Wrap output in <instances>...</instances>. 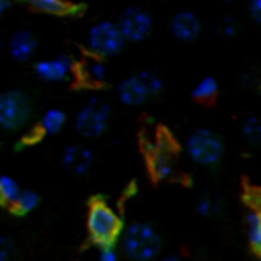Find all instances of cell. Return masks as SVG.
I'll list each match as a JSON object with an SVG mask.
<instances>
[{
  "mask_svg": "<svg viewBox=\"0 0 261 261\" xmlns=\"http://www.w3.org/2000/svg\"><path fill=\"white\" fill-rule=\"evenodd\" d=\"M118 242L130 261H152L163 245L160 231L149 222H133L123 227Z\"/></svg>",
  "mask_w": 261,
  "mask_h": 261,
  "instance_id": "1",
  "label": "cell"
},
{
  "mask_svg": "<svg viewBox=\"0 0 261 261\" xmlns=\"http://www.w3.org/2000/svg\"><path fill=\"white\" fill-rule=\"evenodd\" d=\"M88 234L97 247L115 245L123 231L122 217L106 200L93 199L88 207Z\"/></svg>",
  "mask_w": 261,
  "mask_h": 261,
  "instance_id": "2",
  "label": "cell"
},
{
  "mask_svg": "<svg viewBox=\"0 0 261 261\" xmlns=\"http://www.w3.org/2000/svg\"><path fill=\"white\" fill-rule=\"evenodd\" d=\"M163 79L152 70H142L138 73L125 77L116 86V97L123 106L138 108L149 98L158 97L163 91Z\"/></svg>",
  "mask_w": 261,
  "mask_h": 261,
  "instance_id": "3",
  "label": "cell"
},
{
  "mask_svg": "<svg viewBox=\"0 0 261 261\" xmlns=\"http://www.w3.org/2000/svg\"><path fill=\"white\" fill-rule=\"evenodd\" d=\"M185 150L192 163L199 167H215L224 156V142L215 130L200 127L186 138Z\"/></svg>",
  "mask_w": 261,
  "mask_h": 261,
  "instance_id": "4",
  "label": "cell"
},
{
  "mask_svg": "<svg viewBox=\"0 0 261 261\" xmlns=\"http://www.w3.org/2000/svg\"><path fill=\"white\" fill-rule=\"evenodd\" d=\"M109 115L111 108L106 100L98 97H91L77 109L75 118H73V127L79 136L86 140H93L102 136L108 130Z\"/></svg>",
  "mask_w": 261,
  "mask_h": 261,
  "instance_id": "5",
  "label": "cell"
},
{
  "mask_svg": "<svg viewBox=\"0 0 261 261\" xmlns=\"http://www.w3.org/2000/svg\"><path fill=\"white\" fill-rule=\"evenodd\" d=\"M125 38L120 33L116 22L111 20H100V22L93 23L88 31L86 45L88 50L95 58H115L125 47Z\"/></svg>",
  "mask_w": 261,
  "mask_h": 261,
  "instance_id": "6",
  "label": "cell"
},
{
  "mask_svg": "<svg viewBox=\"0 0 261 261\" xmlns=\"http://www.w3.org/2000/svg\"><path fill=\"white\" fill-rule=\"evenodd\" d=\"M33 115L31 98L22 90L0 91V129L20 130L29 123Z\"/></svg>",
  "mask_w": 261,
  "mask_h": 261,
  "instance_id": "7",
  "label": "cell"
},
{
  "mask_svg": "<svg viewBox=\"0 0 261 261\" xmlns=\"http://www.w3.org/2000/svg\"><path fill=\"white\" fill-rule=\"evenodd\" d=\"M116 25H118L120 33L123 34L125 41L129 43H140V41L147 40L149 34L152 33V16L149 11L142 8H127L120 13L118 20H116Z\"/></svg>",
  "mask_w": 261,
  "mask_h": 261,
  "instance_id": "8",
  "label": "cell"
},
{
  "mask_svg": "<svg viewBox=\"0 0 261 261\" xmlns=\"http://www.w3.org/2000/svg\"><path fill=\"white\" fill-rule=\"evenodd\" d=\"M33 70L40 81L54 84V83H63V81L68 79L73 73V70H75V65H73L70 56L58 54V56H52V58H45L36 61Z\"/></svg>",
  "mask_w": 261,
  "mask_h": 261,
  "instance_id": "9",
  "label": "cell"
},
{
  "mask_svg": "<svg viewBox=\"0 0 261 261\" xmlns=\"http://www.w3.org/2000/svg\"><path fill=\"white\" fill-rule=\"evenodd\" d=\"M150 174L158 181H167L175 175L174 145L168 138H160L150 152Z\"/></svg>",
  "mask_w": 261,
  "mask_h": 261,
  "instance_id": "10",
  "label": "cell"
},
{
  "mask_svg": "<svg viewBox=\"0 0 261 261\" xmlns=\"http://www.w3.org/2000/svg\"><path fill=\"white\" fill-rule=\"evenodd\" d=\"M61 165L66 172L73 175H84L93 165V152L83 143H72L61 152Z\"/></svg>",
  "mask_w": 261,
  "mask_h": 261,
  "instance_id": "11",
  "label": "cell"
},
{
  "mask_svg": "<svg viewBox=\"0 0 261 261\" xmlns=\"http://www.w3.org/2000/svg\"><path fill=\"white\" fill-rule=\"evenodd\" d=\"M202 29V23H200L199 16L192 11H179L172 16L170 20V34L177 41H190L197 40Z\"/></svg>",
  "mask_w": 261,
  "mask_h": 261,
  "instance_id": "12",
  "label": "cell"
},
{
  "mask_svg": "<svg viewBox=\"0 0 261 261\" xmlns=\"http://www.w3.org/2000/svg\"><path fill=\"white\" fill-rule=\"evenodd\" d=\"M38 48V40L31 31L27 29H20L9 40V54L13 59L23 63L29 61L34 54H36Z\"/></svg>",
  "mask_w": 261,
  "mask_h": 261,
  "instance_id": "13",
  "label": "cell"
},
{
  "mask_svg": "<svg viewBox=\"0 0 261 261\" xmlns=\"http://www.w3.org/2000/svg\"><path fill=\"white\" fill-rule=\"evenodd\" d=\"M23 2L29 4L34 11L52 16H68L83 11V6L72 4L68 0H23Z\"/></svg>",
  "mask_w": 261,
  "mask_h": 261,
  "instance_id": "14",
  "label": "cell"
},
{
  "mask_svg": "<svg viewBox=\"0 0 261 261\" xmlns=\"http://www.w3.org/2000/svg\"><path fill=\"white\" fill-rule=\"evenodd\" d=\"M77 73L84 83L91 86H102L108 81V66L100 58H95V56L81 63L77 66Z\"/></svg>",
  "mask_w": 261,
  "mask_h": 261,
  "instance_id": "15",
  "label": "cell"
},
{
  "mask_svg": "<svg viewBox=\"0 0 261 261\" xmlns=\"http://www.w3.org/2000/svg\"><path fill=\"white\" fill-rule=\"evenodd\" d=\"M66 125V113L59 108H50L43 113L40 123H38V129L43 136H52L61 133L63 127Z\"/></svg>",
  "mask_w": 261,
  "mask_h": 261,
  "instance_id": "16",
  "label": "cell"
},
{
  "mask_svg": "<svg viewBox=\"0 0 261 261\" xmlns=\"http://www.w3.org/2000/svg\"><path fill=\"white\" fill-rule=\"evenodd\" d=\"M245 231L252 250L261 256V210H252L247 215Z\"/></svg>",
  "mask_w": 261,
  "mask_h": 261,
  "instance_id": "17",
  "label": "cell"
},
{
  "mask_svg": "<svg viewBox=\"0 0 261 261\" xmlns=\"http://www.w3.org/2000/svg\"><path fill=\"white\" fill-rule=\"evenodd\" d=\"M40 206V195H38L34 190H22L18 195V199L15 200V204H13L9 210H11V213H15L16 217H25V215L33 213L36 207Z\"/></svg>",
  "mask_w": 261,
  "mask_h": 261,
  "instance_id": "18",
  "label": "cell"
},
{
  "mask_svg": "<svg viewBox=\"0 0 261 261\" xmlns=\"http://www.w3.org/2000/svg\"><path fill=\"white\" fill-rule=\"evenodd\" d=\"M218 93V81L215 77H202L192 88V98L197 102H211Z\"/></svg>",
  "mask_w": 261,
  "mask_h": 261,
  "instance_id": "19",
  "label": "cell"
},
{
  "mask_svg": "<svg viewBox=\"0 0 261 261\" xmlns=\"http://www.w3.org/2000/svg\"><path fill=\"white\" fill-rule=\"evenodd\" d=\"M20 192H22V188H20L16 179L6 174L0 175V206L11 207L15 204V200L18 199Z\"/></svg>",
  "mask_w": 261,
  "mask_h": 261,
  "instance_id": "20",
  "label": "cell"
},
{
  "mask_svg": "<svg viewBox=\"0 0 261 261\" xmlns=\"http://www.w3.org/2000/svg\"><path fill=\"white\" fill-rule=\"evenodd\" d=\"M242 136L250 145H261V116L250 115L243 120Z\"/></svg>",
  "mask_w": 261,
  "mask_h": 261,
  "instance_id": "21",
  "label": "cell"
},
{
  "mask_svg": "<svg viewBox=\"0 0 261 261\" xmlns=\"http://www.w3.org/2000/svg\"><path fill=\"white\" fill-rule=\"evenodd\" d=\"M195 211L199 217L210 218V217H215V215L220 211V204H218V200L213 199V197L204 195L195 202Z\"/></svg>",
  "mask_w": 261,
  "mask_h": 261,
  "instance_id": "22",
  "label": "cell"
},
{
  "mask_svg": "<svg viewBox=\"0 0 261 261\" xmlns=\"http://www.w3.org/2000/svg\"><path fill=\"white\" fill-rule=\"evenodd\" d=\"M215 31L224 40H231L238 33V23H236V20L232 16H222L217 22V25H215Z\"/></svg>",
  "mask_w": 261,
  "mask_h": 261,
  "instance_id": "23",
  "label": "cell"
},
{
  "mask_svg": "<svg viewBox=\"0 0 261 261\" xmlns=\"http://www.w3.org/2000/svg\"><path fill=\"white\" fill-rule=\"evenodd\" d=\"M0 261H16V245L8 236H0Z\"/></svg>",
  "mask_w": 261,
  "mask_h": 261,
  "instance_id": "24",
  "label": "cell"
},
{
  "mask_svg": "<svg viewBox=\"0 0 261 261\" xmlns=\"http://www.w3.org/2000/svg\"><path fill=\"white\" fill-rule=\"evenodd\" d=\"M98 261H120L115 245L98 247Z\"/></svg>",
  "mask_w": 261,
  "mask_h": 261,
  "instance_id": "25",
  "label": "cell"
},
{
  "mask_svg": "<svg viewBox=\"0 0 261 261\" xmlns=\"http://www.w3.org/2000/svg\"><path fill=\"white\" fill-rule=\"evenodd\" d=\"M249 15L254 22L261 25V0H249Z\"/></svg>",
  "mask_w": 261,
  "mask_h": 261,
  "instance_id": "26",
  "label": "cell"
},
{
  "mask_svg": "<svg viewBox=\"0 0 261 261\" xmlns=\"http://www.w3.org/2000/svg\"><path fill=\"white\" fill-rule=\"evenodd\" d=\"M9 6H11V0H0V18L4 16V13L8 11Z\"/></svg>",
  "mask_w": 261,
  "mask_h": 261,
  "instance_id": "27",
  "label": "cell"
},
{
  "mask_svg": "<svg viewBox=\"0 0 261 261\" xmlns=\"http://www.w3.org/2000/svg\"><path fill=\"white\" fill-rule=\"evenodd\" d=\"M163 261H181V257H179V256H167Z\"/></svg>",
  "mask_w": 261,
  "mask_h": 261,
  "instance_id": "28",
  "label": "cell"
},
{
  "mask_svg": "<svg viewBox=\"0 0 261 261\" xmlns=\"http://www.w3.org/2000/svg\"><path fill=\"white\" fill-rule=\"evenodd\" d=\"M222 2H232V0H222Z\"/></svg>",
  "mask_w": 261,
  "mask_h": 261,
  "instance_id": "29",
  "label": "cell"
}]
</instances>
